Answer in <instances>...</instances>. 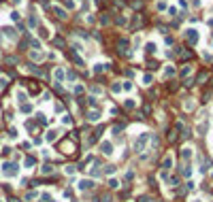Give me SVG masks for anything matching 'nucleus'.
Segmentation results:
<instances>
[{
  "instance_id": "c03bdc74",
  "label": "nucleus",
  "mask_w": 213,
  "mask_h": 202,
  "mask_svg": "<svg viewBox=\"0 0 213 202\" xmlns=\"http://www.w3.org/2000/svg\"><path fill=\"white\" fill-rule=\"evenodd\" d=\"M0 202H4V200H0Z\"/></svg>"
},
{
  "instance_id": "79ce46f5",
  "label": "nucleus",
  "mask_w": 213,
  "mask_h": 202,
  "mask_svg": "<svg viewBox=\"0 0 213 202\" xmlns=\"http://www.w3.org/2000/svg\"><path fill=\"white\" fill-rule=\"evenodd\" d=\"M190 202H203V198H192Z\"/></svg>"
},
{
  "instance_id": "58836bf2",
  "label": "nucleus",
  "mask_w": 213,
  "mask_h": 202,
  "mask_svg": "<svg viewBox=\"0 0 213 202\" xmlns=\"http://www.w3.org/2000/svg\"><path fill=\"white\" fill-rule=\"evenodd\" d=\"M87 100H90V106H92V109H94L96 104H98V102H96V98H94V96H92V98H87Z\"/></svg>"
},
{
  "instance_id": "f257e3e1",
  "label": "nucleus",
  "mask_w": 213,
  "mask_h": 202,
  "mask_svg": "<svg viewBox=\"0 0 213 202\" xmlns=\"http://www.w3.org/2000/svg\"><path fill=\"white\" fill-rule=\"evenodd\" d=\"M0 172H2V177H6V179H15L17 174H19V166L15 164V162H2L0 164Z\"/></svg>"
},
{
  "instance_id": "5701e85b",
  "label": "nucleus",
  "mask_w": 213,
  "mask_h": 202,
  "mask_svg": "<svg viewBox=\"0 0 213 202\" xmlns=\"http://www.w3.org/2000/svg\"><path fill=\"white\" fill-rule=\"evenodd\" d=\"M122 130H124V126H122V124H115V126L111 128V134H113V136H117Z\"/></svg>"
},
{
  "instance_id": "6ab92c4d",
  "label": "nucleus",
  "mask_w": 213,
  "mask_h": 202,
  "mask_svg": "<svg viewBox=\"0 0 213 202\" xmlns=\"http://www.w3.org/2000/svg\"><path fill=\"white\" fill-rule=\"evenodd\" d=\"M173 75H175V68H173V66H166L164 72H162V79H168V77H173Z\"/></svg>"
},
{
  "instance_id": "37998d69",
  "label": "nucleus",
  "mask_w": 213,
  "mask_h": 202,
  "mask_svg": "<svg viewBox=\"0 0 213 202\" xmlns=\"http://www.w3.org/2000/svg\"><path fill=\"white\" fill-rule=\"evenodd\" d=\"M211 179H213V172H211Z\"/></svg>"
},
{
  "instance_id": "c756f323",
  "label": "nucleus",
  "mask_w": 213,
  "mask_h": 202,
  "mask_svg": "<svg viewBox=\"0 0 213 202\" xmlns=\"http://www.w3.org/2000/svg\"><path fill=\"white\" fill-rule=\"evenodd\" d=\"M145 51H147V53H154V51H156V45H154V43H147V45H145Z\"/></svg>"
},
{
  "instance_id": "ddd939ff",
  "label": "nucleus",
  "mask_w": 213,
  "mask_h": 202,
  "mask_svg": "<svg viewBox=\"0 0 213 202\" xmlns=\"http://www.w3.org/2000/svg\"><path fill=\"white\" fill-rule=\"evenodd\" d=\"M185 36L190 38V43H198V38H200V36L196 34V30H192V28H190V30H185Z\"/></svg>"
},
{
  "instance_id": "f03ea898",
  "label": "nucleus",
  "mask_w": 213,
  "mask_h": 202,
  "mask_svg": "<svg viewBox=\"0 0 213 202\" xmlns=\"http://www.w3.org/2000/svg\"><path fill=\"white\" fill-rule=\"evenodd\" d=\"M149 140H152V134H149V132H141L139 136L134 138V143H132L134 151H143V149L149 145Z\"/></svg>"
},
{
  "instance_id": "aec40b11",
  "label": "nucleus",
  "mask_w": 213,
  "mask_h": 202,
  "mask_svg": "<svg viewBox=\"0 0 213 202\" xmlns=\"http://www.w3.org/2000/svg\"><path fill=\"white\" fill-rule=\"evenodd\" d=\"M19 111L24 113V115H28V113H32V104L26 102V104H19Z\"/></svg>"
},
{
  "instance_id": "cd10ccee",
  "label": "nucleus",
  "mask_w": 213,
  "mask_h": 202,
  "mask_svg": "<svg viewBox=\"0 0 213 202\" xmlns=\"http://www.w3.org/2000/svg\"><path fill=\"white\" fill-rule=\"evenodd\" d=\"M111 90H113V94H122V92H124V90H122V83H113Z\"/></svg>"
},
{
  "instance_id": "2eb2a0df",
  "label": "nucleus",
  "mask_w": 213,
  "mask_h": 202,
  "mask_svg": "<svg viewBox=\"0 0 213 202\" xmlns=\"http://www.w3.org/2000/svg\"><path fill=\"white\" fill-rule=\"evenodd\" d=\"M181 174H183L185 179H190L192 174H194V168H192V164H185V166H183V170H181Z\"/></svg>"
},
{
  "instance_id": "72a5a7b5",
  "label": "nucleus",
  "mask_w": 213,
  "mask_h": 202,
  "mask_svg": "<svg viewBox=\"0 0 213 202\" xmlns=\"http://www.w3.org/2000/svg\"><path fill=\"white\" fill-rule=\"evenodd\" d=\"M190 72H192V68H190V66H185V68L181 70V77H188V75H190Z\"/></svg>"
},
{
  "instance_id": "dca6fc26",
  "label": "nucleus",
  "mask_w": 213,
  "mask_h": 202,
  "mask_svg": "<svg viewBox=\"0 0 213 202\" xmlns=\"http://www.w3.org/2000/svg\"><path fill=\"white\" fill-rule=\"evenodd\" d=\"M56 172V168H53L51 164H43L41 166V174H53Z\"/></svg>"
},
{
  "instance_id": "4c0bfd02",
  "label": "nucleus",
  "mask_w": 213,
  "mask_h": 202,
  "mask_svg": "<svg viewBox=\"0 0 213 202\" xmlns=\"http://www.w3.org/2000/svg\"><path fill=\"white\" fill-rule=\"evenodd\" d=\"M126 179H128V181H132V179H134V172H132V170H128V172H126Z\"/></svg>"
},
{
  "instance_id": "9b49d317",
  "label": "nucleus",
  "mask_w": 213,
  "mask_h": 202,
  "mask_svg": "<svg viewBox=\"0 0 213 202\" xmlns=\"http://www.w3.org/2000/svg\"><path fill=\"white\" fill-rule=\"evenodd\" d=\"M87 119H90L92 124H96V121H100V119H102V115H100V111H94V109H92L90 113H87Z\"/></svg>"
},
{
  "instance_id": "a211bd4d",
  "label": "nucleus",
  "mask_w": 213,
  "mask_h": 202,
  "mask_svg": "<svg viewBox=\"0 0 213 202\" xmlns=\"http://www.w3.org/2000/svg\"><path fill=\"white\" fill-rule=\"evenodd\" d=\"M75 172H77V166H75V164H68V166H64V174H68V177H73Z\"/></svg>"
},
{
  "instance_id": "c85d7f7f",
  "label": "nucleus",
  "mask_w": 213,
  "mask_h": 202,
  "mask_svg": "<svg viewBox=\"0 0 213 202\" xmlns=\"http://www.w3.org/2000/svg\"><path fill=\"white\" fill-rule=\"evenodd\" d=\"M83 92H85V87L81 85V83H77V85H75V94H77V96H79V94H83Z\"/></svg>"
},
{
  "instance_id": "423d86ee",
  "label": "nucleus",
  "mask_w": 213,
  "mask_h": 202,
  "mask_svg": "<svg viewBox=\"0 0 213 202\" xmlns=\"http://www.w3.org/2000/svg\"><path fill=\"white\" fill-rule=\"evenodd\" d=\"M192 158H194V147H192V145H185L183 149H181V160L185 162V164H190Z\"/></svg>"
},
{
  "instance_id": "7c9ffc66",
  "label": "nucleus",
  "mask_w": 213,
  "mask_h": 202,
  "mask_svg": "<svg viewBox=\"0 0 213 202\" xmlns=\"http://www.w3.org/2000/svg\"><path fill=\"white\" fill-rule=\"evenodd\" d=\"M92 94H94V96H100V94H102V87L94 85V87H92Z\"/></svg>"
},
{
  "instance_id": "ea45409f",
  "label": "nucleus",
  "mask_w": 213,
  "mask_h": 202,
  "mask_svg": "<svg viewBox=\"0 0 213 202\" xmlns=\"http://www.w3.org/2000/svg\"><path fill=\"white\" fill-rule=\"evenodd\" d=\"M4 85H6V77H0V90H2Z\"/></svg>"
},
{
  "instance_id": "f8f14e48",
  "label": "nucleus",
  "mask_w": 213,
  "mask_h": 202,
  "mask_svg": "<svg viewBox=\"0 0 213 202\" xmlns=\"http://www.w3.org/2000/svg\"><path fill=\"white\" fill-rule=\"evenodd\" d=\"M15 98H17V102H19V104H26V102H28V96H26V92H24V90H17Z\"/></svg>"
},
{
  "instance_id": "9d476101",
  "label": "nucleus",
  "mask_w": 213,
  "mask_h": 202,
  "mask_svg": "<svg viewBox=\"0 0 213 202\" xmlns=\"http://www.w3.org/2000/svg\"><path fill=\"white\" fill-rule=\"evenodd\" d=\"M32 166H36V158H34V155H26L24 158V168H28V170H30Z\"/></svg>"
},
{
  "instance_id": "49530a36",
  "label": "nucleus",
  "mask_w": 213,
  "mask_h": 202,
  "mask_svg": "<svg viewBox=\"0 0 213 202\" xmlns=\"http://www.w3.org/2000/svg\"><path fill=\"white\" fill-rule=\"evenodd\" d=\"M0 106H2V104H0Z\"/></svg>"
},
{
  "instance_id": "473e14b6",
  "label": "nucleus",
  "mask_w": 213,
  "mask_h": 202,
  "mask_svg": "<svg viewBox=\"0 0 213 202\" xmlns=\"http://www.w3.org/2000/svg\"><path fill=\"white\" fill-rule=\"evenodd\" d=\"M36 117H38V119H36V121H38V124H47V117L43 115V113H38V115H36Z\"/></svg>"
},
{
  "instance_id": "a18cd8bd",
  "label": "nucleus",
  "mask_w": 213,
  "mask_h": 202,
  "mask_svg": "<svg viewBox=\"0 0 213 202\" xmlns=\"http://www.w3.org/2000/svg\"><path fill=\"white\" fill-rule=\"evenodd\" d=\"M209 202H213V200H209Z\"/></svg>"
},
{
  "instance_id": "b1692460",
  "label": "nucleus",
  "mask_w": 213,
  "mask_h": 202,
  "mask_svg": "<svg viewBox=\"0 0 213 202\" xmlns=\"http://www.w3.org/2000/svg\"><path fill=\"white\" fill-rule=\"evenodd\" d=\"M38 196H41V192H30L28 196H26V200L32 202V200H38Z\"/></svg>"
},
{
  "instance_id": "20e7f679",
  "label": "nucleus",
  "mask_w": 213,
  "mask_h": 202,
  "mask_svg": "<svg viewBox=\"0 0 213 202\" xmlns=\"http://www.w3.org/2000/svg\"><path fill=\"white\" fill-rule=\"evenodd\" d=\"M98 149H100V153H102V155L111 158L113 153H115V145H113L109 138H105V140H100V147H98Z\"/></svg>"
},
{
  "instance_id": "6e6552de",
  "label": "nucleus",
  "mask_w": 213,
  "mask_h": 202,
  "mask_svg": "<svg viewBox=\"0 0 213 202\" xmlns=\"http://www.w3.org/2000/svg\"><path fill=\"white\" fill-rule=\"evenodd\" d=\"M58 136H60L58 128H49V130L45 132V143H53V140H58Z\"/></svg>"
},
{
  "instance_id": "0eeeda50",
  "label": "nucleus",
  "mask_w": 213,
  "mask_h": 202,
  "mask_svg": "<svg viewBox=\"0 0 213 202\" xmlns=\"http://www.w3.org/2000/svg\"><path fill=\"white\" fill-rule=\"evenodd\" d=\"M173 166H175V158H173V153H166L162 160V170H173Z\"/></svg>"
},
{
  "instance_id": "a878e982",
  "label": "nucleus",
  "mask_w": 213,
  "mask_h": 202,
  "mask_svg": "<svg viewBox=\"0 0 213 202\" xmlns=\"http://www.w3.org/2000/svg\"><path fill=\"white\" fill-rule=\"evenodd\" d=\"M122 90L124 92H132V83H130V81H122Z\"/></svg>"
},
{
  "instance_id": "a19ab883",
  "label": "nucleus",
  "mask_w": 213,
  "mask_h": 202,
  "mask_svg": "<svg viewBox=\"0 0 213 202\" xmlns=\"http://www.w3.org/2000/svg\"><path fill=\"white\" fill-rule=\"evenodd\" d=\"M71 194H73V192H71V190H66V192H64V194H62V196H64V200H68V198H71Z\"/></svg>"
},
{
  "instance_id": "f3484780",
  "label": "nucleus",
  "mask_w": 213,
  "mask_h": 202,
  "mask_svg": "<svg viewBox=\"0 0 213 202\" xmlns=\"http://www.w3.org/2000/svg\"><path fill=\"white\" fill-rule=\"evenodd\" d=\"M119 185H122V181L117 177H111V179H109V187H111V190H119Z\"/></svg>"
},
{
  "instance_id": "c9c22d12",
  "label": "nucleus",
  "mask_w": 213,
  "mask_h": 202,
  "mask_svg": "<svg viewBox=\"0 0 213 202\" xmlns=\"http://www.w3.org/2000/svg\"><path fill=\"white\" fill-rule=\"evenodd\" d=\"M41 155H43V158H51V151L49 149H43V151H41Z\"/></svg>"
},
{
  "instance_id": "f704fd0d",
  "label": "nucleus",
  "mask_w": 213,
  "mask_h": 202,
  "mask_svg": "<svg viewBox=\"0 0 213 202\" xmlns=\"http://www.w3.org/2000/svg\"><path fill=\"white\" fill-rule=\"evenodd\" d=\"M49 98H51V94H47V92H45V94H43V98H41V102H49Z\"/></svg>"
},
{
  "instance_id": "e433bc0d",
  "label": "nucleus",
  "mask_w": 213,
  "mask_h": 202,
  "mask_svg": "<svg viewBox=\"0 0 213 202\" xmlns=\"http://www.w3.org/2000/svg\"><path fill=\"white\" fill-rule=\"evenodd\" d=\"M139 202H154V200L149 198V196H141V198H139Z\"/></svg>"
},
{
  "instance_id": "412c9836",
  "label": "nucleus",
  "mask_w": 213,
  "mask_h": 202,
  "mask_svg": "<svg viewBox=\"0 0 213 202\" xmlns=\"http://www.w3.org/2000/svg\"><path fill=\"white\" fill-rule=\"evenodd\" d=\"M115 170H117V168H115V164H109V166H105V170H102V172H105L107 177H111V174H115Z\"/></svg>"
},
{
  "instance_id": "1a4fd4ad",
  "label": "nucleus",
  "mask_w": 213,
  "mask_h": 202,
  "mask_svg": "<svg viewBox=\"0 0 213 202\" xmlns=\"http://www.w3.org/2000/svg\"><path fill=\"white\" fill-rule=\"evenodd\" d=\"M64 77H66L64 68H56V70H53V79H56V83H62V81H64Z\"/></svg>"
},
{
  "instance_id": "4be33fe9",
  "label": "nucleus",
  "mask_w": 213,
  "mask_h": 202,
  "mask_svg": "<svg viewBox=\"0 0 213 202\" xmlns=\"http://www.w3.org/2000/svg\"><path fill=\"white\" fill-rule=\"evenodd\" d=\"M152 81H154L152 75H143V77H141V83L145 85V87H147V85H152Z\"/></svg>"
},
{
  "instance_id": "393cba45",
  "label": "nucleus",
  "mask_w": 213,
  "mask_h": 202,
  "mask_svg": "<svg viewBox=\"0 0 213 202\" xmlns=\"http://www.w3.org/2000/svg\"><path fill=\"white\" fill-rule=\"evenodd\" d=\"M9 138H11V140H17V138H19V132H17V128H11V132H9Z\"/></svg>"
},
{
  "instance_id": "2f4dec72",
  "label": "nucleus",
  "mask_w": 213,
  "mask_h": 202,
  "mask_svg": "<svg viewBox=\"0 0 213 202\" xmlns=\"http://www.w3.org/2000/svg\"><path fill=\"white\" fill-rule=\"evenodd\" d=\"M183 106H185V111H192V109H194V100H188Z\"/></svg>"
},
{
  "instance_id": "bb28decb",
  "label": "nucleus",
  "mask_w": 213,
  "mask_h": 202,
  "mask_svg": "<svg viewBox=\"0 0 213 202\" xmlns=\"http://www.w3.org/2000/svg\"><path fill=\"white\" fill-rule=\"evenodd\" d=\"M60 121H62V124H64V126H71V124H73L71 115H62V117H60Z\"/></svg>"
},
{
  "instance_id": "39448f33",
  "label": "nucleus",
  "mask_w": 213,
  "mask_h": 202,
  "mask_svg": "<svg viewBox=\"0 0 213 202\" xmlns=\"http://www.w3.org/2000/svg\"><path fill=\"white\" fill-rule=\"evenodd\" d=\"M158 179H160V183H162V185H177V183H179V179H177V177H170L168 170H160Z\"/></svg>"
},
{
  "instance_id": "7ed1b4c3",
  "label": "nucleus",
  "mask_w": 213,
  "mask_h": 202,
  "mask_svg": "<svg viewBox=\"0 0 213 202\" xmlns=\"http://www.w3.org/2000/svg\"><path fill=\"white\" fill-rule=\"evenodd\" d=\"M75 187H77V192H90L96 187V181L90 179V177H85V179H79L77 183H75Z\"/></svg>"
},
{
  "instance_id": "4468645a",
  "label": "nucleus",
  "mask_w": 213,
  "mask_h": 202,
  "mask_svg": "<svg viewBox=\"0 0 213 202\" xmlns=\"http://www.w3.org/2000/svg\"><path fill=\"white\" fill-rule=\"evenodd\" d=\"M124 109H128V111L136 109V100L134 98H126V100H124Z\"/></svg>"
}]
</instances>
